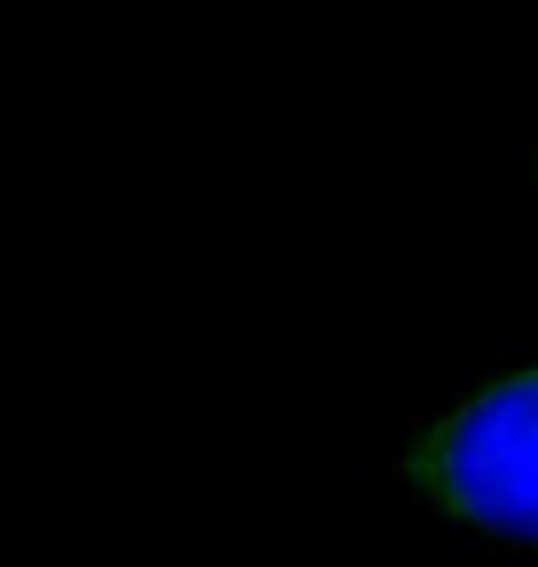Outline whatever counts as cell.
<instances>
[{
  "label": "cell",
  "instance_id": "1",
  "mask_svg": "<svg viewBox=\"0 0 538 567\" xmlns=\"http://www.w3.org/2000/svg\"><path fill=\"white\" fill-rule=\"evenodd\" d=\"M405 475L434 515L538 550V365L457 400L417 441Z\"/></svg>",
  "mask_w": 538,
  "mask_h": 567
}]
</instances>
